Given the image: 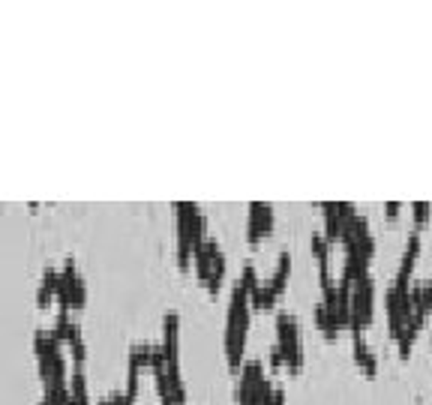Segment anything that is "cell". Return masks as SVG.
Listing matches in <instances>:
<instances>
[{
  "instance_id": "cell-14",
  "label": "cell",
  "mask_w": 432,
  "mask_h": 405,
  "mask_svg": "<svg viewBox=\"0 0 432 405\" xmlns=\"http://www.w3.org/2000/svg\"><path fill=\"white\" fill-rule=\"evenodd\" d=\"M276 301H279V294L274 291V286H270L267 279H261V286L249 294V306H252V309H261V313H267V309H274V306H276Z\"/></svg>"
},
{
  "instance_id": "cell-3",
  "label": "cell",
  "mask_w": 432,
  "mask_h": 405,
  "mask_svg": "<svg viewBox=\"0 0 432 405\" xmlns=\"http://www.w3.org/2000/svg\"><path fill=\"white\" fill-rule=\"evenodd\" d=\"M276 345L282 351V360H286V369L297 375L303 369V336H301V321L291 313H279L276 315Z\"/></svg>"
},
{
  "instance_id": "cell-8",
  "label": "cell",
  "mask_w": 432,
  "mask_h": 405,
  "mask_svg": "<svg viewBox=\"0 0 432 405\" xmlns=\"http://www.w3.org/2000/svg\"><path fill=\"white\" fill-rule=\"evenodd\" d=\"M421 249H423V237H421V232H411L409 240H405L399 270H396V276H394L396 282H405V286H411V274H414L417 259H421Z\"/></svg>"
},
{
  "instance_id": "cell-4",
  "label": "cell",
  "mask_w": 432,
  "mask_h": 405,
  "mask_svg": "<svg viewBox=\"0 0 432 405\" xmlns=\"http://www.w3.org/2000/svg\"><path fill=\"white\" fill-rule=\"evenodd\" d=\"M375 297H378V286L372 276L351 286V324H348L351 336H363V330L375 321Z\"/></svg>"
},
{
  "instance_id": "cell-12",
  "label": "cell",
  "mask_w": 432,
  "mask_h": 405,
  "mask_svg": "<svg viewBox=\"0 0 432 405\" xmlns=\"http://www.w3.org/2000/svg\"><path fill=\"white\" fill-rule=\"evenodd\" d=\"M309 249H313V259L318 261V276L333 274V270H330V252H333V247L328 243V237H324L321 232H313V237H309Z\"/></svg>"
},
{
  "instance_id": "cell-1",
  "label": "cell",
  "mask_w": 432,
  "mask_h": 405,
  "mask_svg": "<svg viewBox=\"0 0 432 405\" xmlns=\"http://www.w3.org/2000/svg\"><path fill=\"white\" fill-rule=\"evenodd\" d=\"M249 318H252V306H249V294L243 291L237 282L228 297V313H225V333H222V348H225V363L232 375H240L243 363H247V333H249Z\"/></svg>"
},
{
  "instance_id": "cell-21",
  "label": "cell",
  "mask_w": 432,
  "mask_h": 405,
  "mask_svg": "<svg viewBox=\"0 0 432 405\" xmlns=\"http://www.w3.org/2000/svg\"><path fill=\"white\" fill-rule=\"evenodd\" d=\"M267 363H270V369H286V360H282V351H279L276 342L270 345V351H267Z\"/></svg>"
},
{
  "instance_id": "cell-23",
  "label": "cell",
  "mask_w": 432,
  "mask_h": 405,
  "mask_svg": "<svg viewBox=\"0 0 432 405\" xmlns=\"http://www.w3.org/2000/svg\"><path fill=\"white\" fill-rule=\"evenodd\" d=\"M384 210H387V216H390V220H396V216H399V210H402V205H399V201H387V205H384Z\"/></svg>"
},
{
  "instance_id": "cell-9",
  "label": "cell",
  "mask_w": 432,
  "mask_h": 405,
  "mask_svg": "<svg viewBox=\"0 0 432 405\" xmlns=\"http://www.w3.org/2000/svg\"><path fill=\"white\" fill-rule=\"evenodd\" d=\"M351 355H355V363L360 367L363 375H375L378 372V357H375V351L369 348V342L363 340V336H351Z\"/></svg>"
},
{
  "instance_id": "cell-5",
  "label": "cell",
  "mask_w": 432,
  "mask_h": 405,
  "mask_svg": "<svg viewBox=\"0 0 432 405\" xmlns=\"http://www.w3.org/2000/svg\"><path fill=\"white\" fill-rule=\"evenodd\" d=\"M360 210L351 205V201H321V220H324V237L333 247V243H342L348 222L355 220Z\"/></svg>"
},
{
  "instance_id": "cell-6",
  "label": "cell",
  "mask_w": 432,
  "mask_h": 405,
  "mask_svg": "<svg viewBox=\"0 0 432 405\" xmlns=\"http://www.w3.org/2000/svg\"><path fill=\"white\" fill-rule=\"evenodd\" d=\"M274 225H276V213L270 205H264V201H252L249 205V216H247V240H249V247L255 249L259 243L274 232Z\"/></svg>"
},
{
  "instance_id": "cell-7",
  "label": "cell",
  "mask_w": 432,
  "mask_h": 405,
  "mask_svg": "<svg viewBox=\"0 0 432 405\" xmlns=\"http://www.w3.org/2000/svg\"><path fill=\"white\" fill-rule=\"evenodd\" d=\"M162 348H166L168 367H180V315L166 313L162 318Z\"/></svg>"
},
{
  "instance_id": "cell-10",
  "label": "cell",
  "mask_w": 432,
  "mask_h": 405,
  "mask_svg": "<svg viewBox=\"0 0 432 405\" xmlns=\"http://www.w3.org/2000/svg\"><path fill=\"white\" fill-rule=\"evenodd\" d=\"M58 286H60V270L58 267H45L43 282H39V288H36V306L39 309H48L51 297H58Z\"/></svg>"
},
{
  "instance_id": "cell-16",
  "label": "cell",
  "mask_w": 432,
  "mask_h": 405,
  "mask_svg": "<svg viewBox=\"0 0 432 405\" xmlns=\"http://www.w3.org/2000/svg\"><path fill=\"white\" fill-rule=\"evenodd\" d=\"M70 394H72V402H75V405H90V394H87V378H85V369H72V378H70Z\"/></svg>"
},
{
  "instance_id": "cell-18",
  "label": "cell",
  "mask_w": 432,
  "mask_h": 405,
  "mask_svg": "<svg viewBox=\"0 0 432 405\" xmlns=\"http://www.w3.org/2000/svg\"><path fill=\"white\" fill-rule=\"evenodd\" d=\"M411 220L417 225V232L429 225V220H432V205H429V201H414V205H411Z\"/></svg>"
},
{
  "instance_id": "cell-19",
  "label": "cell",
  "mask_w": 432,
  "mask_h": 405,
  "mask_svg": "<svg viewBox=\"0 0 432 405\" xmlns=\"http://www.w3.org/2000/svg\"><path fill=\"white\" fill-rule=\"evenodd\" d=\"M70 355H72V367H75V369H85V360H87L85 336H75V340L70 342Z\"/></svg>"
},
{
  "instance_id": "cell-15",
  "label": "cell",
  "mask_w": 432,
  "mask_h": 405,
  "mask_svg": "<svg viewBox=\"0 0 432 405\" xmlns=\"http://www.w3.org/2000/svg\"><path fill=\"white\" fill-rule=\"evenodd\" d=\"M151 351H153V342H135L129 345V363H126V369H144V367H151Z\"/></svg>"
},
{
  "instance_id": "cell-2",
  "label": "cell",
  "mask_w": 432,
  "mask_h": 405,
  "mask_svg": "<svg viewBox=\"0 0 432 405\" xmlns=\"http://www.w3.org/2000/svg\"><path fill=\"white\" fill-rule=\"evenodd\" d=\"M171 207H174V228H178V267L186 274L189 264H193V252L210 237L207 216L193 201H174Z\"/></svg>"
},
{
  "instance_id": "cell-20",
  "label": "cell",
  "mask_w": 432,
  "mask_h": 405,
  "mask_svg": "<svg viewBox=\"0 0 432 405\" xmlns=\"http://www.w3.org/2000/svg\"><path fill=\"white\" fill-rule=\"evenodd\" d=\"M70 301H72V309H85V303H87V282L81 276L72 282V297H70Z\"/></svg>"
},
{
  "instance_id": "cell-13",
  "label": "cell",
  "mask_w": 432,
  "mask_h": 405,
  "mask_svg": "<svg viewBox=\"0 0 432 405\" xmlns=\"http://www.w3.org/2000/svg\"><path fill=\"white\" fill-rule=\"evenodd\" d=\"M288 276H291V255H288V252H279V261H276L274 276L267 279L270 286H274V291H276L279 297L288 291Z\"/></svg>"
},
{
  "instance_id": "cell-22",
  "label": "cell",
  "mask_w": 432,
  "mask_h": 405,
  "mask_svg": "<svg viewBox=\"0 0 432 405\" xmlns=\"http://www.w3.org/2000/svg\"><path fill=\"white\" fill-rule=\"evenodd\" d=\"M108 402H112V405H135V399L126 394V390H114V394H108Z\"/></svg>"
},
{
  "instance_id": "cell-11",
  "label": "cell",
  "mask_w": 432,
  "mask_h": 405,
  "mask_svg": "<svg viewBox=\"0 0 432 405\" xmlns=\"http://www.w3.org/2000/svg\"><path fill=\"white\" fill-rule=\"evenodd\" d=\"M313 321H315V328L324 333V340H340V330H342L340 321L333 318V313L321 301L313 306Z\"/></svg>"
},
{
  "instance_id": "cell-17",
  "label": "cell",
  "mask_w": 432,
  "mask_h": 405,
  "mask_svg": "<svg viewBox=\"0 0 432 405\" xmlns=\"http://www.w3.org/2000/svg\"><path fill=\"white\" fill-rule=\"evenodd\" d=\"M237 286L247 291V294H252L255 288L261 286V279H259V270H255V264H243V270H240V276H237Z\"/></svg>"
}]
</instances>
